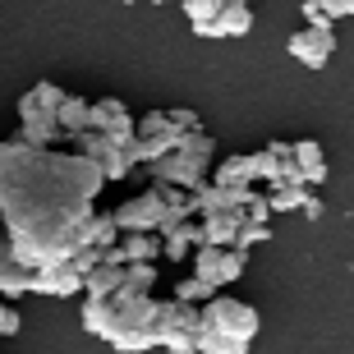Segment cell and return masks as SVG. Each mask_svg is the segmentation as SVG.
I'll return each mask as SVG.
<instances>
[{"mask_svg":"<svg viewBox=\"0 0 354 354\" xmlns=\"http://www.w3.org/2000/svg\"><path fill=\"white\" fill-rule=\"evenodd\" d=\"M106 175L79 152L28 147L24 138L0 143V221L5 244L24 267H51L79 253L83 225L97 216L92 203Z\"/></svg>","mask_w":354,"mask_h":354,"instance_id":"cell-1","label":"cell"},{"mask_svg":"<svg viewBox=\"0 0 354 354\" xmlns=\"http://www.w3.org/2000/svg\"><path fill=\"white\" fill-rule=\"evenodd\" d=\"M157 304L152 295H133V290H115L106 299H83L79 322L97 341H106L115 354H143L157 350Z\"/></svg>","mask_w":354,"mask_h":354,"instance_id":"cell-2","label":"cell"},{"mask_svg":"<svg viewBox=\"0 0 354 354\" xmlns=\"http://www.w3.org/2000/svg\"><path fill=\"white\" fill-rule=\"evenodd\" d=\"M212 171H216V143H212V133H184V143L175 147L171 157L147 166L152 184H171V189H189V194H198Z\"/></svg>","mask_w":354,"mask_h":354,"instance_id":"cell-3","label":"cell"},{"mask_svg":"<svg viewBox=\"0 0 354 354\" xmlns=\"http://www.w3.org/2000/svg\"><path fill=\"white\" fill-rule=\"evenodd\" d=\"M69 92L55 88L51 79H41L37 88H28L19 97V138L28 147H55L65 143V133H60V106H65Z\"/></svg>","mask_w":354,"mask_h":354,"instance_id":"cell-4","label":"cell"},{"mask_svg":"<svg viewBox=\"0 0 354 354\" xmlns=\"http://www.w3.org/2000/svg\"><path fill=\"white\" fill-rule=\"evenodd\" d=\"M203 331L221 336V341H235V345H253V336L263 331V317H258L253 304L216 295L212 304H203Z\"/></svg>","mask_w":354,"mask_h":354,"instance_id":"cell-5","label":"cell"},{"mask_svg":"<svg viewBox=\"0 0 354 354\" xmlns=\"http://www.w3.org/2000/svg\"><path fill=\"white\" fill-rule=\"evenodd\" d=\"M198 331H203V308H189L180 299L157 304V350L161 354H198Z\"/></svg>","mask_w":354,"mask_h":354,"instance_id":"cell-6","label":"cell"},{"mask_svg":"<svg viewBox=\"0 0 354 354\" xmlns=\"http://www.w3.org/2000/svg\"><path fill=\"white\" fill-rule=\"evenodd\" d=\"M180 143H184V133L171 124V115L166 111H147V115H138V143L129 147V157H133V166H157Z\"/></svg>","mask_w":354,"mask_h":354,"instance_id":"cell-7","label":"cell"},{"mask_svg":"<svg viewBox=\"0 0 354 354\" xmlns=\"http://www.w3.org/2000/svg\"><path fill=\"white\" fill-rule=\"evenodd\" d=\"M111 216H115L120 235H157L161 221H166V203H161V189L152 184V189H143V194H133L129 203H120Z\"/></svg>","mask_w":354,"mask_h":354,"instance_id":"cell-8","label":"cell"},{"mask_svg":"<svg viewBox=\"0 0 354 354\" xmlns=\"http://www.w3.org/2000/svg\"><path fill=\"white\" fill-rule=\"evenodd\" d=\"M69 147H74L79 157H88L92 166L106 175V184H111V180H124V175L133 171V157H129V152H124L120 143H111V138H102V133H92V129L79 133Z\"/></svg>","mask_w":354,"mask_h":354,"instance_id":"cell-9","label":"cell"},{"mask_svg":"<svg viewBox=\"0 0 354 354\" xmlns=\"http://www.w3.org/2000/svg\"><path fill=\"white\" fill-rule=\"evenodd\" d=\"M92 133H102V138H111L129 152L138 143V120L129 115V106L120 97H102V102H92Z\"/></svg>","mask_w":354,"mask_h":354,"instance_id":"cell-10","label":"cell"},{"mask_svg":"<svg viewBox=\"0 0 354 354\" xmlns=\"http://www.w3.org/2000/svg\"><path fill=\"white\" fill-rule=\"evenodd\" d=\"M244 263H249V253H239V249H198L194 253V276L207 281L212 290H225L244 276Z\"/></svg>","mask_w":354,"mask_h":354,"instance_id":"cell-11","label":"cell"},{"mask_svg":"<svg viewBox=\"0 0 354 354\" xmlns=\"http://www.w3.org/2000/svg\"><path fill=\"white\" fill-rule=\"evenodd\" d=\"M32 295H46V299H74V295H88V281L79 276V267L69 263H51L32 272Z\"/></svg>","mask_w":354,"mask_h":354,"instance_id":"cell-12","label":"cell"},{"mask_svg":"<svg viewBox=\"0 0 354 354\" xmlns=\"http://www.w3.org/2000/svg\"><path fill=\"white\" fill-rule=\"evenodd\" d=\"M253 166H258V184H281V180H299L304 184V175H299V166H295V143H281V138H272L267 147H258L253 152Z\"/></svg>","mask_w":354,"mask_h":354,"instance_id":"cell-13","label":"cell"},{"mask_svg":"<svg viewBox=\"0 0 354 354\" xmlns=\"http://www.w3.org/2000/svg\"><path fill=\"white\" fill-rule=\"evenodd\" d=\"M286 51L299 60V65H308V69H322L336 55V32H322V28H299L295 37L286 41Z\"/></svg>","mask_w":354,"mask_h":354,"instance_id":"cell-14","label":"cell"},{"mask_svg":"<svg viewBox=\"0 0 354 354\" xmlns=\"http://www.w3.org/2000/svg\"><path fill=\"white\" fill-rule=\"evenodd\" d=\"M212 184H221V189H258V166H253V152L221 157V161H216V171H212Z\"/></svg>","mask_w":354,"mask_h":354,"instance_id":"cell-15","label":"cell"},{"mask_svg":"<svg viewBox=\"0 0 354 354\" xmlns=\"http://www.w3.org/2000/svg\"><path fill=\"white\" fill-rule=\"evenodd\" d=\"M19 295H32V267L19 263L10 244H0V299H19Z\"/></svg>","mask_w":354,"mask_h":354,"instance_id":"cell-16","label":"cell"},{"mask_svg":"<svg viewBox=\"0 0 354 354\" xmlns=\"http://www.w3.org/2000/svg\"><path fill=\"white\" fill-rule=\"evenodd\" d=\"M253 28V5L249 0H225V10H221V19L212 24V32H207V41H225V37H244Z\"/></svg>","mask_w":354,"mask_h":354,"instance_id":"cell-17","label":"cell"},{"mask_svg":"<svg viewBox=\"0 0 354 354\" xmlns=\"http://www.w3.org/2000/svg\"><path fill=\"white\" fill-rule=\"evenodd\" d=\"M295 166H299L308 189H322V184H327V152H322L317 138H299V143H295Z\"/></svg>","mask_w":354,"mask_h":354,"instance_id":"cell-18","label":"cell"},{"mask_svg":"<svg viewBox=\"0 0 354 354\" xmlns=\"http://www.w3.org/2000/svg\"><path fill=\"white\" fill-rule=\"evenodd\" d=\"M120 225H115V216L111 212H102V216H92L88 225H83V235H79V249H97V253H111L120 244Z\"/></svg>","mask_w":354,"mask_h":354,"instance_id":"cell-19","label":"cell"},{"mask_svg":"<svg viewBox=\"0 0 354 354\" xmlns=\"http://www.w3.org/2000/svg\"><path fill=\"white\" fill-rule=\"evenodd\" d=\"M88 129H92V102L88 97H65V106H60V133H65V143H74Z\"/></svg>","mask_w":354,"mask_h":354,"instance_id":"cell-20","label":"cell"},{"mask_svg":"<svg viewBox=\"0 0 354 354\" xmlns=\"http://www.w3.org/2000/svg\"><path fill=\"white\" fill-rule=\"evenodd\" d=\"M308 184H299V180H281V184H272L267 189V203H272V212H304V203H308Z\"/></svg>","mask_w":354,"mask_h":354,"instance_id":"cell-21","label":"cell"},{"mask_svg":"<svg viewBox=\"0 0 354 354\" xmlns=\"http://www.w3.org/2000/svg\"><path fill=\"white\" fill-rule=\"evenodd\" d=\"M161 249H166V244H161V235H124L120 239V253H124V263H157L161 258Z\"/></svg>","mask_w":354,"mask_h":354,"instance_id":"cell-22","label":"cell"},{"mask_svg":"<svg viewBox=\"0 0 354 354\" xmlns=\"http://www.w3.org/2000/svg\"><path fill=\"white\" fill-rule=\"evenodd\" d=\"M124 272H129V267L102 263L97 272L88 276V295H83V299H106V295H115V290H124Z\"/></svg>","mask_w":354,"mask_h":354,"instance_id":"cell-23","label":"cell"},{"mask_svg":"<svg viewBox=\"0 0 354 354\" xmlns=\"http://www.w3.org/2000/svg\"><path fill=\"white\" fill-rule=\"evenodd\" d=\"M225 10V0H184V19H189V28H194L198 37H207L212 24L221 19Z\"/></svg>","mask_w":354,"mask_h":354,"instance_id":"cell-24","label":"cell"},{"mask_svg":"<svg viewBox=\"0 0 354 354\" xmlns=\"http://www.w3.org/2000/svg\"><path fill=\"white\" fill-rule=\"evenodd\" d=\"M161 244H166V249H161V258H171V263H194V253H198V244H194V221L180 225V230H171Z\"/></svg>","mask_w":354,"mask_h":354,"instance_id":"cell-25","label":"cell"},{"mask_svg":"<svg viewBox=\"0 0 354 354\" xmlns=\"http://www.w3.org/2000/svg\"><path fill=\"white\" fill-rule=\"evenodd\" d=\"M216 295H221V290H212L207 281H198V276H184L180 286H175V299L189 304V308H203V304H212Z\"/></svg>","mask_w":354,"mask_h":354,"instance_id":"cell-26","label":"cell"},{"mask_svg":"<svg viewBox=\"0 0 354 354\" xmlns=\"http://www.w3.org/2000/svg\"><path fill=\"white\" fill-rule=\"evenodd\" d=\"M124 290H133V295H152V290H157V263H133L129 272H124Z\"/></svg>","mask_w":354,"mask_h":354,"instance_id":"cell-27","label":"cell"},{"mask_svg":"<svg viewBox=\"0 0 354 354\" xmlns=\"http://www.w3.org/2000/svg\"><path fill=\"white\" fill-rule=\"evenodd\" d=\"M198 354H249V345H235V341H221V336L198 331Z\"/></svg>","mask_w":354,"mask_h":354,"instance_id":"cell-28","label":"cell"},{"mask_svg":"<svg viewBox=\"0 0 354 354\" xmlns=\"http://www.w3.org/2000/svg\"><path fill=\"white\" fill-rule=\"evenodd\" d=\"M267 239H272V225H253V221H244V230H239V244H235V249H239V253H249L253 244H267Z\"/></svg>","mask_w":354,"mask_h":354,"instance_id":"cell-29","label":"cell"},{"mask_svg":"<svg viewBox=\"0 0 354 354\" xmlns=\"http://www.w3.org/2000/svg\"><path fill=\"white\" fill-rule=\"evenodd\" d=\"M244 221H253V225H267V221H272V203H267V194H258V189H253L249 207H244Z\"/></svg>","mask_w":354,"mask_h":354,"instance_id":"cell-30","label":"cell"},{"mask_svg":"<svg viewBox=\"0 0 354 354\" xmlns=\"http://www.w3.org/2000/svg\"><path fill=\"white\" fill-rule=\"evenodd\" d=\"M299 10H304V28H322V32H331V14L322 10L317 0H304Z\"/></svg>","mask_w":354,"mask_h":354,"instance_id":"cell-31","label":"cell"},{"mask_svg":"<svg viewBox=\"0 0 354 354\" xmlns=\"http://www.w3.org/2000/svg\"><path fill=\"white\" fill-rule=\"evenodd\" d=\"M171 115V124L180 133H203V124H198V111H189V106H175V111H166Z\"/></svg>","mask_w":354,"mask_h":354,"instance_id":"cell-32","label":"cell"},{"mask_svg":"<svg viewBox=\"0 0 354 354\" xmlns=\"http://www.w3.org/2000/svg\"><path fill=\"white\" fill-rule=\"evenodd\" d=\"M19 331H24V317H19V308L0 299V336H19Z\"/></svg>","mask_w":354,"mask_h":354,"instance_id":"cell-33","label":"cell"},{"mask_svg":"<svg viewBox=\"0 0 354 354\" xmlns=\"http://www.w3.org/2000/svg\"><path fill=\"white\" fill-rule=\"evenodd\" d=\"M317 5L331 14V24H336V19H354V0H317Z\"/></svg>","mask_w":354,"mask_h":354,"instance_id":"cell-34","label":"cell"},{"mask_svg":"<svg viewBox=\"0 0 354 354\" xmlns=\"http://www.w3.org/2000/svg\"><path fill=\"white\" fill-rule=\"evenodd\" d=\"M322 212H327V207H322V198L308 194V203H304V216H308V221H322Z\"/></svg>","mask_w":354,"mask_h":354,"instance_id":"cell-35","label":"cell"},{"mask_svg":"<svg viewBox=\"0 0 354 354\" xmlns=\"http://www.w3.org/2000/svg\"><path fill=\"white\" fill-rule=\"evenodd\" d=\"M152 5H184V0H152Z\"/></svg>","mask_w":354,"mask_h":354,"instance_id":"cell-36","label":"cell"},{"mask_svg":"<svg viewBox=\"0 0 354 354\" xmlns=\"http://www.w3.org/2000/svg\"><path fill=\"white\" fill-rule=\"evenodd\" d=\"M124 5H133V0H124Z\"/></svg>","mask_w":354,"mask_h":354,"instance_id":"cell-37","label":"cell"}]
</instances>
